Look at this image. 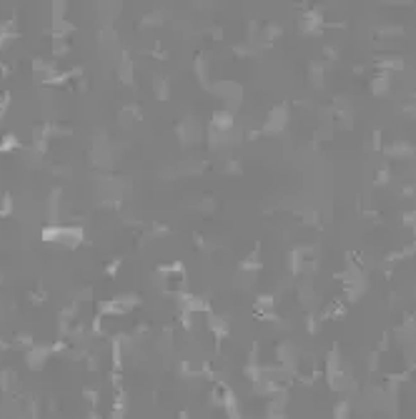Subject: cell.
<instances>
[{"mask_svg":"<svg viewBox=\"0 0 416 419\" xmlns=\"http://www.w3.org/2000/svg\"><path fill=\"white\" fill-rule=\"evenodd\" d=\"M286 123H288V113H286V108H274V111L268 113L266 131H268V133H278Z\"/></svg>","mask_w":416,"mask_h":419,"instance_id":"6da1fadb","label":"cell"},{"mask_svg":"<svg viewBox=\"0 0 416 419\" xmlns=\"http://www.w3.org/2000/svg\"><path fill=\"white\" fill-rule=\"evenodd\" d=\"M386 153H388V156H394V158H404V156H408V153H411V146H406V143H394V146H388V148H386Z\"/></svg>","mask_w":416,"mask_h":419,"instance_id":"3957f363","label":"cell"},{"mask_svg":"<svg viewBox=\"0 0 416 419\" xmlns=\"http://www.w3.org/2000/svg\"><path fill=\"white\" fill-rule=\"evenodd\" d=\"M388 88H391L388 76H381V78H376V81H374V88H371V91H374L376 96H386V93H388Z\"/></svg>","mask_w":416,"mask_h":419,"instance_id":"7a4b0ae2","label":"cell"}]
</instances>
